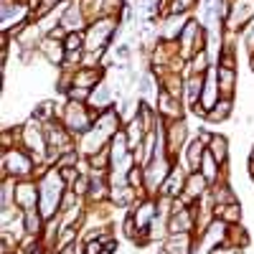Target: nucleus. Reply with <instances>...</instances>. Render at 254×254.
Segmentation results:
<instances>
[{
	"instance_id": "obj_4",
	"label": "nucleus",
	"mask_w": 254,
	"mask_h": 254,
	"mask_svg": "<svg viewBox=\"0 0 254 254\" xmlns=\"http://www.w3.org/2000/svg\"><path fill=\"white\" fill-rule=\"evenodd\" d=\"M186 135H188V125L183 120H171L168 122V127H165V153H168L171 160H173L176 150L186 142Z\"/></svg>"
},
{
	"instance_id": "obj_24",
	"label": "nucleus",
	"mask_w": 254,
	"mask_h": 254,
	"mask_svg": "<svg viewBox=\"0 0 254 254\" xmlns=\"http://www.w3.org/2000/svg\"><path fill=\"white\" fill-rule=\"evenodd\" d=\"M249 173H252V176H254V158H252V160H249Z\"/></svg>"
},
{
	"instance_id": "obj_12",
	"label": "nucleus",
	"mask_w": 254,
	"mask_h": 254,
	"mask_svg": "<svg viewBox=\"0 0 254 254\" xmlns=\"http://www.w3.org/2000/svg\"><path fill=\"white\" fill-rule=\"evenodd\" d=\"M89 102L94 104V110H97V112L110 110V102H112V87H107V84H97V89H92Z\"/></svg>"
},
{
	"instance_id": "obj_30",
	"label": "nucleus",
	"mask_w": 254,
	"mask_h": 254,
	"mask_svg": "<svg viewBox=\"0 0 254 254\" xmlns=\"http://www.w3.org/2000/svg\"><path fill=\"white\" fill-rule=\"evenodd\" d=\"M36 254H41V252H36Z\"/></svg>"
},
{
	"instance_id": "obj_19",
	"label": "nucleus",
	"mask_w": 254,
	"mask_h": 254,
	"mask_svg": "<svg viewBox=\"0 0 254 254\" xmlns=\"http://www.w3.org/2000/svg\"><path fill=\"white\" fill-rule=\"evenodd\" d=\"M229 112H231V99H224V97H221V99L216 102V107L206 112V120H211V122H221V120L229 117Z\"/></svg>"
},
{
	"instance_id": "obj_9",
	"label": "nucleus",
	"mask_w": 254,
	"mask_h": 254,
	"mask_svg": "<svg viewBox=\"0 0 254 254\" xmlns=\"http://www.w3.org/2000/svg\"><path fill=\"white\" fill-rule=\"evenodd\" d=\"M41 54H44L51 64H54V66H56V64H61V61H66V49H64V41H56V38H44V41H41Z\"/></svg>"
},
{
	"instance_id": "obj_7",
	"label": "nucleus",
	"mask_w": 254,
	"mask_h": 254,
	"mask_svg": "<svg viewBox=\"0 0 254 254\" xmlns=\"http://www.w3.org/2000/svg\"><path fill=\"white\" fill-rule=\"evenodd\" d=\"M165 249L171 254H193V234L190 231H171L165 239Z\"/></svg>"
},
{
	"instance_id": "obj_16",
	"label": "nucleus",
	"mask_w": 254,
	"mask_h": 254,
	"mask_svg": "<svg viewBox=\"0 0 254 254\" xmlns=\"http://www.w3.org/2000/svg\"><path fill=\"white\" fill-rule=\"evenodd\" d=\"M198 171L203 173V178L214 186V183H219V163L214 160V155H211L208 150H206V155H203V160H201V168Z\"/></svg>"
},
{
	"instance_id": "obj_21",
	"label": "nucleus",
	"mask_w": 254,
	"mask_h": 254,
	"mask_svg": "<svg viewBox=\"0 0 254 254\" xmlns=\"http://www.w3.org/2000/svg\"><path fill=\"white\" fill-rule=\"evenodd\" d=\"M244 44L249 46V51H254V18L244 26Z\"/></svg>"
},
{
	"instance_id": "obj_22",
	"label": "nucleus",
	"mask_w": 254,
	"mask_h": 254,
	"mask_svg": "<svg viewBox=\"0 0 254 254\" xmlns=\"http://www.w3.org/2000/svg\"><path fill=\"white\" fill-rule=\"evenodd\" d=\"M102 5H104V10H107L110 15H115V13L122 10V0H102Z\"/></svg>"
},
{
	"instance_id": "obj_6",
	"label": "nucleus",
	"mask_w": 254,
	"mask_h": 254,
	"mask_svg": "<svg viewBox=\"0 0 254 254\" xmlns=\"http://www.w3.org/2000/svg\"><path fill=\"white\" fill-rule=\"evenodd\" d=\"M206 190H208V181L203 178L201 171H193V173H188V178H186V188H183L181 198H183L186 203L198 201V198L206 193Z\"/></svg>"
},
{
	"instance_id": "obj_11",
	"label": "nucleus",
	"mask_w": 254,
	"mask_h": 254,
	"mask_svg": "<svg viewBox=\"0 0 254 254\" xmlns=\"http://www.w3.org/2000/svg\"><path fill=\"white\" fill-rule=\"evenodd\" d=\"M234 87H237V71L226 69V66H219V92H221V97L231 99L234 97Z\"/></svg>"
},
{
	"instance_id": "obj_28",
	"label": "nucleus",
	"mask_w": 254,
	"mask_h": 254,
	"mask_svg": "<svg viewBox=\"0 0 254 254\" xmlns=\"http://www.w3.org/2000/svg\"><path fill=\"white\" fill-rule=\"evenodd\" d=\"M252 158H254V150H252Z\"/></svg>"
},
{
	"instance_id": "obj_29",
	"label": "nucleus",
	"mask_w": 254,
	"mask_h": 254,
	"mask_svg": "<svg viewBox=\"0 0 254 254\" xmlns=\"http://www.w3.org/2000/svg\"><path fill=\"white\" fill-rule=\"evenodd\" d=\"M252 181H254V176H252Z\"/></svg>"
},
{
	"instance_id": "obj_27",
	"label": "nucleus",
	"mask_w": 254,
	"mask_h": 254,
	"mask_svg": "<svg viewBox=\"0 0 254 254\" xmlns=\"http://www.w3.org/2000/svg\"><path fill=\"white\" fill-rule=\"evenodd\" d=\"M102 254H112V252H110V249H104V252H102Z\"/></svg>"
},
{
	"instance_id": "obj_2",
	"label": "nucleus",
	"mask_w": 254,
	"mask_h": 254,
	"mask_svg": "<svg viewBox=\"0 0 254 254\" xmlns=\"http://www.w3.org/2000/svg\"><path fill=\"white\" fill-rule=\"evenodd\" d=\"M3 176L13 178H31L33 176V158L26 150H3Z\"/></svg>"
},
{
	"instance_id": "obj_14",
	"label": "nucleus",
	"mask_w": 254,
	"mask_h": 254,
	"mask_svg": "<svg viewBox=\"0 0 254 254\" xmlns=\"http://www.w3.org/2000/svg\"><path fill=\"white\" fill-rule=\"evenodd\" d=\"M214 216L226 221V224H239L242 219V208L239 203H226V206H214Z\"/></svg>"
},
{
	"instance_id": "obj_15",
	"label": "nucleus",
	"mask_w": 254,
	"mask_h": 254,
	"mask_svg": "<svg viewBox=\"0 0 254 254\" xmlns=\"http://www.w3.org/2000/svg\"><path fill=\"white\" fill-rule=\"evenodd\" d=\"M224 244H231V247H247L249 244V234H247V229L239 226V224H229L226 229V242Z\"/></svg>"
},
{
	"instance_id": "obj_1",
	"label": "nucleus",
	"mask_w": 254,
	"mask_h": 254,
	"mask_svg": "<svg viewBox=\"0 0 254 254\" xmlns=\"http://www.w3.org/2000/svg\"><path fill=\"white\" fill-rule=\"evenodd\" d=\"M97 117H99V112H89L87 107H84V102H69L66 107H64V112H61V122H64V127H66L71 135L74 132L84 135L87 130H92Z\"/></svg>"
},
{
	"instance_id": "obj_17",
	"label": "nucleus",
	"mask_w": 254,
	"mask_h": 254,
	"mask_svg": "<svg viewBox=\"0 0 254 254\" xmlns=\"http://www.w3.org/2000/svg\"><path fill=\"white\" fill-rule=\"evenodd\" d=\"M23 221H26V234H41L44 229V214H38L36 208H26L23 211Z\"/></svg>"
},
{
	"instance_id": "obj_3",
	"label": "nucleus",
	"mask_w": 254,
	"mask_h": 254,
	"mask_svg": "<svg viewBox=\"0 0 254 254\" xmlns=\"http://www.w3.org/2000/svg\"><path fill=\"white\" fill-rule=\"evenodd\" d=\"M115 31V18H102L87 28V38H84V51H99L107 46V41Z\"/></svg>"
},
{
	"instance_id": "obj_13",
	"label": "nucleus",
	"mask_w": 254,
	"mask_h": 254,
	"mask_svg": "<svg viewBox=\"0 0 254 254\" xmlns=\"http://www.w3.org/2000/svg\"><path fill=\"white\" fill-rule=\"evenodd\" d=\"M206 150L214 155V160L219 163V165H226V158H229V145H226V140L221 137V135H214L211 137V142L206 145Z\"/></svg>"
},
{
	"instance_id": "obj_26",
	"label": "nucleus",
	"mask_w": 254,
	"mask_h": 254,
	"mask_svg": "<svg viewBox=\"0 0 254 254\" xmlns=\"http://www.w3.org/2000/svg\"><path fill=\"white\" fill-rule=\"evenodd\" d=\"M158 254H171V252H168V249H160V252H158Z\"/></svg>"
},
{
	"instance_id": "obj_5",
	"label": "nucleus",
	"mask_w": 254,
	"mask_h": 254,
	"mask_svg": "<svg viewBox=\"0 0 254 254\" xmlns=\"http://www.w3.org/2000/svg\"><path fill=\"white\" fill-rule=\"evenodd\" d=\"M36 201H41V188L31 181H23V183H15V206L20 211L26 208H36Z\"/></svg>"
},
{
	"instance_id": "obj_23",
	"label": "nucleus",
	"mask_w": 254,
	"mask_h": 254,
	"mask_svg": "<svg viewBox=\"0 0 254 254\" xmlns=\"http://www.w3.org/2000/svg\"><path fill=\"white\" fill-rule=\"evenodd\" d=\"M59 254H76V247H64Z\"/></svg>"
},
{
	"instance_id": "obj_8",
	"label": "nucleus",
	"mask_w": 254,
	"mask_h": 254,
	"mask_svg": "<svg viewBox=\"0 0 254 254\" xmlns=\"http://www.w3.org/2000/svg\"><path fill=\"white\" fill-rule=\"evenodd\" d=\"M186 15H176V13H168L163 18V26H160V36L165 41H173V38H181L183 28H186Z\"/></svg>"
},
{
	"instance_id": "obj_20",
	"label": "nucleus",
	"mask_w": 254,
	"mask_h": 254,
	"mask_svg": "<svg viewBox=\"0 0 254 254\" xmlns=\"http://www.w3.org/2000/svg\"><path fill=\"white\" fill-rule=\"evenodd\" d=\"M64 49L66 51H84V36L81 33H69L64 38Z\"/></svg>"
},
{
	"instance_id": "obj_25",
	"label": "nucleus",
	"mask_w": 254,
	"mask_h": 254,
	"mask_svg": "<svg viewBox=\"0 0 254 254\" xmlns=\"http://www.w3.org/2000/svg\"><path fill=\"white\" fill-rule=\"evenodd\" d=\"M252 71H254V51H252Z\"/></svg>"
},
{
	"instance_id": "obj_10",
	"label": "nucleus",
	"mask_w": 254,
	"mask_h": 254,
	"mask_svg": "<svg viewBox=\"0 0 254 254\" xmlns=\"http://www.w3.org/2000/svg\"><path fill=\"white\" fill-rule=\"evenodd\" d=\"M206 155V142H201L198 137L196 140H190L188 147H186V160H188V173H193L201 168V160Z\"/></svg>"
},
{
	"instance_id": "obj_18",
	"label": "nucleus",
	"mask_w": 254,
	"mask_h": 254,
	"mask_svg": "<svg viewBox=\"0 0 254 254\" xmlns=\"http://www.w3.org/2000/svg\"><path fill=\"white\" fill-rule=\"evenodd\" d=\"M61 26L66 28V33H76L81 28V10L79 8H66V13H64V18H61Z\"/></svg>"
}]
</instances>
